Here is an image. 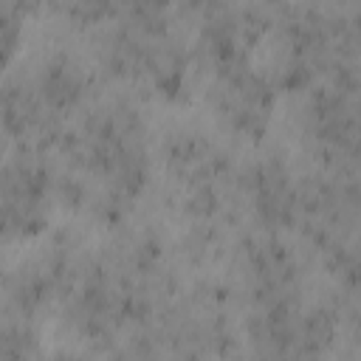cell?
Segmentation results:
<instances>
[{
  "label": "cell",
  "instance_id": "cell-1",
  "mask_svg": "<svg viewBox=\"0 0 361 361\" xmlns=\"http://www.w3.org/2000/svg\"><path fill=\"white\" fill-rule=\"evenodd\" d=\"M17 48V25L8 14L0 11V62H6Z\"/></svg>",
  "mask_w": 361,
  "mask_h": 361
}]
</instances>
